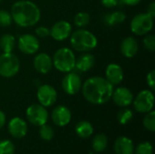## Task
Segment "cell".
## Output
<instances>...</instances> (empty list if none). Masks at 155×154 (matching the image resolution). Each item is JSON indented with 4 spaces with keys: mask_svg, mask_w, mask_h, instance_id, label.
<instances>
[{
    "mask_svg": "<svg viewBox=\"0 0 155 154\" xmlns=\"http://www.w3.org/2000/svg\"><path fill=\"white\" fill-rule=\"evenodd\" d=\"M15 47V38L10 34H5L0 38V49L4 53H12Z\"/></svg>",
    "mask_w": 155,
    "mask_h": 154,
    "instance_id": "603a6c76",
    "label": "cell"
},
{
    "mask_svg": "<svg viewBox=\"0 0 155 154\" xmlns=\"http://www.w3.org/2000/svg\"><path fill=\"white\" fill-rule=\"evenodd\" d=\"M143 45L144 47L150 51L153 52L155 49V37L153 34H148L143 38Z\"/></svg>",
    "mask_w": 155,
    "mask_h": 154,
    "instance_id": "1f68e13d",
    "label": "cell"
},
{
    "mask_svg": "<svg viewBox=\"0 0 155 154\" xmlns=\"http://www.w3.org/2000/svg\"><path fill=\"white\" fill-rule=\"evenodd\" d=\"M95 64L94 56L92 54L84 53L82 55H80L75 60V65L74 68L81 73H85L90 71Z\"/></svg>",
    "mask_w": 155,
    "mask_h": 154,
    "instance_id": "ac0fdd59",
    "label": "cell"
},
{
    "mask_svg": "<svg viewBox=\"0 0 155 154\" xmlns=\"http://www.w3.org/2000/svg\"><path fill=\"white\" fill-rule=\"evenodd\" d=\"M33 64L35 69L42 74H48L53 67V60L45 53H39L36 54Z\"/></svg>",
    "mask_w": 155,
    "mask_h": 154,
    "instance_id": "e0dca14e",
    "label": "cell"
},
{
    "mask_svg": "<svg viewBox=\"0 0 155 154\" xmlns=\"http://www.w3.org/2000/svg\"><path fill=\"white\" fill-rule=\"evenodd\" d=\"M112 98L114 103L120 107H127L133 103L134 94L129 88L126 87H118L114 90Z\"/></svg>",
    "mask_w": 155,
    "mask_h": 154,
    "instance_id": "4fadbf2b",
    "label": "cell"
},
{
    "mask_svg": "<svg viewBox=\"0 0 155 154\" xmlns=\"http://www.w3.org/2000/svg\"><path fill=\"white\" fill-rule=\"evenodd\" d=\"M126 19V15L123 11H114L104 15L103 22L108 26H114L118 24H122Z\"/></svg>",
    "mask_w": 155,
    "mask_h": 154,
    "instance_id": "44dd1931",
    "label": "cell"
},
{
    "mask_svg": "<svg viewBox=\"0 0 155 154\" xmlns=\"http://www.w3.org/2000/svg\"><path fill=\"white\" fill-rule=\"evenodd\" d=\"M10 14L13 21L20 27H31L36 25L41 18L39 7L28 0H21L14 3Z\"/></svg>",
    "mask_w": 155,
    "mask_h": 154,
    "instance_id": "7a4b0ae2",
    "label": "cell"
},
{
    "mask_svg": "<svg viewBox=\"0 0 155 154\" xmlns=\"http://www.w3.org/2000/svg\"><path fill=\"white\" fill-rule=\"evenodd\" d=\"M108 145V139L106 135L104 133H99L94 136L92 142L93 149L95 152H104Z\"/></svg>",
    "mask_w": 155,
    "mask_h": 154,
    "instance_id": "cb8c5ba5",
    "label": "cell"
},
{
    "mask_svg": "<svg viewBox=\"0 0 155 154\" xmlns=\"http://www.w3.org/2000/svg\"><path fill=\"white\" fill-rule=\"evenodd\" d=\"M35 34L39 38H45L50 35V29L45 26H39L35 29Z\"/></svg>",
    "mask_w": 155,
    "mask_h": 154,
    "instance_id": "d6a6232c",
    "label": "cell"
},
{
    "mask_svg": "<svg viewBox=\"0 0 155 154\" xmlns=\"http://www.w3.org/2000/svg\"><path fill=\"white\" fill-rule=\"evenodd\" d=\"M20 69L18 57L13 53H3L0 55V76L11 78L17 74Z\"/></svg>",
    "mask_w": 155,
    "mask_h": 154,
    "instance_id": "5b68a950",
    "label": "cell"
},
{
    "mask_svg": "<svg viewBox=\"0 0 155 154\" xmlns=\"http://www.w3.org/2000/svg\"><path fill=\"white\" fill-rule=\"evenodd\" d=\"M70 43L74 50L77 52H90L98 44L96 36L90 31L84 29L75 30L70 35Z\"/></svg>",
    "mask_w": 155,
    "mask_h": 154,
    "instance_id": "3957f363",
    "label": "cell"
},
{
    "mask_svg": "<svg viewBox=\"0 0 155 154\" xmlns=\"http://www.w3.org/2000/svg\"><path fill=\"white\" fill-rule=\"evenodd\" d=\"M146 13H147L149 15H151L153 18H154L155 17V3L154 2H152V3L148 5L147 10H146Z\"/></svg>",
    "mask_w": 155,
    "mask_h": 154,
    "instance_id": "d590c367",
    "label": "cell"
},
{
    "mask_svg": "<svg viewBox=\"0 0 155 154\" xmlns=\"http://www.w3.org/2000/svg\"><path fill=\"white\" fill-rule=\"evenodd\" d=\"M146 82H147V84L148 86L153 91L155 89V71L153 70L151 71L147 76H146Z\"/></svg>",
    "mask_w": 155,
    "mask_h": 154,
    "instance_id": "836d02e7",
    "label": "cell"
},
{
    "mask_svg": "<svg viewBox=\"0 0 155 154\" xmlns=\"http://www.w3.org/2000/svg\"><path fill=\"white\" fill-rule=\"evenodd\" d=\"M72 25L67 21H58L50 29V36L56 41H64L70 37Z\"/></svg>",
    "mask_w": 155,
    "mask_h": 154,
    "instance_id": "7c38bea8",
    "label": "cell"
},
{
    "mask_svg": "<svg viewBox=\"0 0 155 154\" xmlns=\"http://www.w3.org/2000/svg\"><path fill=\"white\" fill-rule=\"evenodd\" d=\"M153 148L149 142H144L140 143L136 149H134L135 154H153Z\"/></svg>",
    "mask_w": 155,
    "mask_h": 154,
    "instance_id": "f546056e",
    "label": "cell"
},
{
    "mask_svg": "<svg viewBox=\"0 0 155 154\" xmlns=\"http://www.w3.org/2000/svg\"><path fill=\"white\" fill-rule=\"evenodd\" d=\"M39 127H40V129H39V135H40L41 139H43L44 141L49 142V141H51L54 138V132L53 128L50 125H47L45 123V124H43V125H41Z\"/></svg>",
    "mask_w": 155,
    "mask_h": 154,
    "instance_id": "83f0119b",
    "label": "cell"
},
{
    "mask_svg": "<svg viewBox=\"0 0 155 154\" xmlns=\"http://www.w3.org/2000/svg\"><path fill=\"white\" fill-rule=\"evenodd\" d=\"M133 103L136 112L141 113H147L153 109L154 95L152 91L143 90L137 94Z\"/></svg>",
    "mask_w": 155,
    "mask_h": 154,
    "instance_id": "ba28073f",
    "label": "cell"
},
{
    "mask_svg": "<svg viewBox=\"0 0 155 154\" xmlns=\"http://www.w3.org/2000/svg\"><path fill=\"white\" fill-rule=\"evenodd\" d=\"M120 0H101V4L106 8H112L118 5Z\"/></svg>",
    "mask_w": 155,
    "mask_h": 154,
    "instance_id": "e575fe53",
    "label": "cell"
},
{
    "mask_svg": "<svg viewBox=\"0 0 155 154\" xmlns=\"http://www.w3.org/2000/svg\"><path fill=\"white\" fill-rule=\"evenodd\" d=\"M72 119L70 110L64 105L56 106L52 113V120L54 123L59 127L66 126Z\"/></svg>",
    "mask_w": 155,
    "mask_h": 154,
    "instance_id": "5bb4252c",
    "label": "cell"
},
{
    "mask_svg": "<svg viewBox=\"0 0 155 154\" xmlns=\"http://www.w3.org/2000/svg\"><path fill=\"white\" fill-rule=\"evenodd\" d=\"M75 133L78 137L82 139H87L91 137L94 133V127L88 121H80L75 126Z\"/></svg>",
    "mask_w": 155,
    "mask_h": 154,
    "instance_id": "7402d4cb",
    "label": "cell"
},
{
    "mask_svg": "<svg viewBox=\"0 0 155 154\" xmlns=\"http://www.w3.org/2000/svg\"><path fill=\"white\" fill-rule=\"evenodd\" d=\"M8 132L15 139L24 138L27 133V124L20 117H14L8 123Z\"/></svg>",
    "mask_w": 155,
    "mask_h": 154,
    "instance_id": "9a60e30c",
    "label": "cell"
},
{
    "mask_svg": "<svg viewBox=\"0 0 155 154\" xmlns=\"http://www.w3.org/2000/svg\"><path fill=\"white\" fill-rule=\"evenodd\" d=\"M114 152L116 154H134V145L133 141L125 136L117 138L114 143Z\"/></svg>",
    "mask_w": 155,
    "mask_h": 154,
    "instance_id": "ffe728a7",
    "label": "cell"
},
{
    "mask_svg": "<svg viewBox=\"0 0 155 154\" xmlns=\"http://www.w3.org/2000/svg\"><path fill=\"white\" fill-rule=\"evenodd\" d=\"M143 126L146 130L149 132L153 133L155 132V112L154 111H150L149 113H146V115L143 118Z\"/></svg>",
    "mask_w": 155,
    "mask_h": 154,
    "instance_id": "4316f807",
    "label": "cell"
},
{
    "mask_svg": "<svg viewBox=\"0 0 155 154\" xmlns=\"http://www.w3.org/2000/svg\"><path fill=\"white\" fill-rule=\"evenodd\" d=\"M153 19L147 13L136 15L131 21V31L136 35L147 34L153 27Z\"/></svg>",
    "mask_w": 155,
    "mask_h": 154,
    "instance_id": "8992f818",
    "label": "cell"
},
{
    "mask_svg": "<svg viewBox=\"0 0 155 154\" xmlns=\"http://www.w3.org/2000/svg\"><path fill=\"white\" fill-rule=\"evenodd\" d=\"M15 147L9 140L0 141V154H14Z\"/></svg>",
    "mask_w": 155,
    "mask_h": 154,
    "instance_id": "f1b7e54d",
    "label": "cell"
},
{
    "mask_svg": "<svg viewBox=\"0 0 155 154\" xmlns=\"http://www.w3.org/2000/svg\"><path fill=\"white\" fill-rule=\"evenodd\" d=\"M53 65L61 73H68L74 69L75 55L74 52L67 47H62L58 49L52 58Z\"/></svg>",
    "mask_w": 155,
    "mask_h": 154,
    "instance_id": "277c9868",
    "label": "cell"
},
{
    "mask_svg": "<svg viewBox=\"0 0 155 154\" xmlns=\"http://www.w3.org/2000/svg\"><path fill=\"white\" fill-rule=\"evenodd\" d=\"M120 49L124 57L132 58L138 52V43L134 37L128 36L122 41Z\"/></svg>",
    "mask_w": 155,
    "mask_h": 154,
    "instance_id": "d6986e66",
    "label": "cell"
},
{
    "mask_svg": "<svg viewBox=\"0 0 155 154\" xmlns=\"http://www.w3.org/2000/svg\"><path fill=\"white\" fill-rule=\"evenodd\" d=\"M0 2H1V0H0Z\"/></svg>",
    "mask_w": 155,
    "mask_h": 154,
    "instance_id": "ab89813d",
    "label": "cell"
},
{
    "mask_svg": "<svg viewBox=\"0 0 155 154\" xmlns=\"http://www.w3.org/2000/svg\"><path fill=\"white\" fill-rule=\"evenodd\" d=\"M13 22L11 14L6 10H0V26L6 27L11 25Z\"/></svg>",
    "mask_w": 155,
    "mask_h": 154,
    "instance_id": "4dcf8cb0",
    "label": "cell"
},
{
    "mask_svg": "<svg viewBox=\"0 0 155 154\" xmlns=\"http://www.w3.org/2000/svg\"><path fill=\"white\" fill-rule=\"evenodd\" d=\"M134 117V113L132 112V110L127 109L124 107V109L121 110L118 114H117V121L120 124L124 125L127 124Z\"/></svg>",
    "mask_w": 155,
    "mask_h": 154,
    "instance_id": "484cf974",
    "label": "cell"
},
{
    "mask_svg": "<svg viewBox=\"0 0 155 154\" xmlns=\"http://www.w3.org/2000/svg\"><path fill=\"white\" fill-rule=\"evenodd\" d=\"M81 90L87 102L101 105L106 103L112 98L114 85L104 77L93 76L84 81Z\"/></svg>",
    "mask_w": 155,
    "mask_h": 154,
    "instance_id": "6da1fadb",
    "label": "cell"
},
{
    "mask_svg": "<svg viewBox=\"0 0 155 154\" xmlns=\"http://www.w3.org/2000/svg\"><path fill=\"white\" fill-rule=\"evenodd\" d=\"M105 79L113 85L119 84L124 80V71L118 64H109L105 69Z\"/></svg>",
    "mask_w": 155,
    "mask_h": 154,
    "instance_id": "2e32d148",
    "label": "cell"
},
{
    "mask_svg": "<svg viewBox=\"0 0 155 154\" xmlns=\"http://www.w3.org/2000/svg\"><path fill=\"white\" fill-rule=\"evenodd\" d=\"M90 154H94V153H90Z\"/></svg>",
    "mask_w": 155,
    "mask_h": 154,
    "instance_id": "f35d334b",
    "label": "cell"
},
{
    "mask_svg": "<svg viewBox=\"0 0 155 154\" xmlns=\"http://www.w3.org/2000/svg\"><path fill=\"white\" fill-rule=\"evenodd\" d=\"M26 118L30 123L35 126L45 124L48 120V113L40 103H34L27 107L25 113Z\"/></svg>",
    "mask_w": 155,
    "mask_h": 154,
    "instance_id": "52a82bcc",
    "label": "cell"
},
{
    "mask_svg": "<svg viewBox=\"0 0 155 154\" xmlns=\"http://www.w3.org/2000/svg\"><path fill=\"white\" fill-rule=\"evenodd\" d=\"M5 121H6L5 114L2 111H0V129L4 127V125L5 124Z\"/></svg>",
    "mask_w": 155,
    "mask_h": 154,
    "instance_id": "74e56055",
    "label": "cell"
},
{
    "mask_svg": "<svg viewBox=\"0 0 155 154\" xmlns=\"http://www.w3.org/2000/svg\"><path fill=\"white\" fill-rule=\"evenodd\" d=\"M82 80L78 74L68 72L62 80V88L64 92L69 95L76 94L82 88Z\"/></svg>",
    "mask_w": 155,
    "mask_h": 154,
    "instance_id": "9c48e42d",
    "label": "cell"
},
{
    "mask_svg": "<svg viewBox=\"0 0 155 154\" xmlns=\"http://www.w3.org/2000/svg\"><path fill=\"white\" fill-rule=\"evenodd\" d=\"M90 23V15L86 12H79L74 15V24L75 26L82 28L86 26Z\"/></svg>",
    "mask_w": 155,
    "mask_h": 154,
    "instance_id": "d4e9b609",
    "label": "cell"
},
{
    "mask_svg": "<svg viewBox=\"0 0 155 154\" xmlns=\"http://www.w3.org/2000/svg\"><path fill=\"white\" fill-rule=\"evenodd\" d=\"M17 46L23 54H34L38 52L40 48V43L36 36L31 34H25L19 37Z\"/></svg>",
    "mask_w": 155,
    "mask_h": 154,
    "instance_id": "30bf717a",
    "label": "cell"
},
{
    "mask_svg": "<svg viewBox=\"0 0 155 154\" xmlns=\"http://www.w3.org/2000/svg\"><path fill=\"white\" fill-rule=\"evenodd\" d=\"M123 4H124V5H131V6H133V5H138L142 0H120Z\"/></svg>",
    "mask_w": 155,
    "mask_h": 154,
    "instance_id": "8d00e7d4",
    "label": "cell"
},
{
    "mask_svg": "<svg viewBox=\"0 0 155 154\" xmlns=\"http://www.w3.org/2000/svg\"><path fill=\"white\" fill-rule=\"evenodd\" d=\"M37 99L44 107H50L57 100V92L52 85L43 84L37 90Z\"/></svg>",
    "mask_w": 155,
    "mask_h": 154,
    "instance_id": "8fae6325",
    "label": "cell"
}]
</instances>
